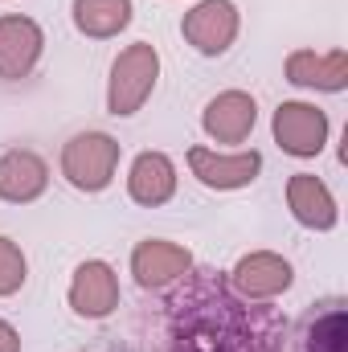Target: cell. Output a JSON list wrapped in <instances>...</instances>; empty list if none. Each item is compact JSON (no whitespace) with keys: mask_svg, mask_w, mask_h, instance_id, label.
I'll list each match as a JSON object with an SVG mask.
<instances>
[{"mask_svg":"<svg viewBox=\"0 0 348 352\" xmlns=\"http://www.w3.org/2000/svg\"><path fill=\"white\" fill-rule=\"evenodd\" d=\"M45 54V33L33 16L21 12H4L0 16V78L4 82H21L37 70Z\"/></svg>","mask_w":348,"mask_h":352,"instance_id":"obj_5","label":"cell"},{"mask_svg":"<svg viewBox=\"0 0 348 352\" xmlns=\"http://www.w3.org/2000/svg\"><path fill=\"white\" fill-rule=\"evenodd\" d=\"M127 197L144 209L168 205L176 197V164L164 152H140L127 168Z\"/></svg>","mask_w":348,"mask_h":352,"instance_id":"obj_14","label":"cell"},{"mask_svg":"<svg viewBox=\"0 0 348 352\" xmlns=\"http://www.w3.org/2000/svg\"><path fill=\"white\" fill-rule=\"evenodd\" d=\"M25 278H29V258H25V250H21L12 238L0 234V299L17 295V291L25 287Z\"/></svg>","mask_w":348,"mask_h":352,"instance_id":"obj_16","label":"cell"},{"mask_svg":"<svg viewBox=\"0 0 348 352\" xmlns=\"http://www.w3.org/2000/svg\"><path fill=\"white\" fill-rule=\"evenodd\" d=\"M0 352H21V332L8 320H0Z\"/></svg>","mask_w":348,"mask_h":352,"instance_id":"obj_18","label":"cell"},{"mask_svg":"<svg viewBox=\"0 0 348 352\" xmlns=\"http://www.w3.org/2000/svg\"><path fill=\"white\" fill-rule=\"evenodd\" d=\"M70 307L83 320H107L119 307V274L102 258H87L74 266L70 278Z\"/></svg>","mask_w":348,"mask_h":352,"instance_id":"obj_8","label":"cell"},{"mask_svg":"<svg viewBox=\"0 0 348 352\" xmlns=\"http://www.w3.org/2000/svg\"><path fill=\"white\" fill-rule=\"evenodd\" d=\"M287 209L303 230H316V234H328L340 221V205H336L332 188L316 173H295L287 180Z\"/></svg>","mask_w":348,"mask_h":352,"instance_id":"obj_10","label":"cell"},{"mask_svg":"<svg viewBox=\"0 0 348 352\" xmlns=\"http://www.w3.org/2000/svg\"><path fill=\"white\" fill-rule=\"evenodd\" d=\"M119 140L107 131H78L74 140H66L58 168L66 176V184H74L78 192H102L115 173H119Z\"/></svg>","mask_w":348,"mask_h":352,"instance_id":"obj_2","label":"cell"},{"mask_svg":"<svg viewBox=\"0 0 348 352\" xmlns=\"http://www.w3.org/2000/svg\"><path fill=\"white\" fill-rule=\"evenodd\" d=\"M238 29H242V12L234 0H197L180 21L184 41L205 58H221L238 41Z\"/></svg>","mask_w":348,"mask_h":352,"instance_id":"obj_4","label":"cell"},{"mask_svg":"<svg viewBox=\"0 0 348 352\" xmlns=\"http://www.w3.org/2000/svg\"><path fill=\"white\" fill-rule=\"evenodd\" d=\"M156 82H160V54H156V45L152 41H131L111 62L107 111L115 119H131L135 111H144V102L152 98Z\"/></svg>","mask_w":348,"mask_h":352,"instance_id":"obj_1","label":"cell"},{"mask_svg":"<svg viewBox=\"0 0 348 352\" xmlns=\"http://www.w3.org/2000/svg\"><path fill=\"white\" fill-rule=\"evenodd\" d=\"M287 82L303 90H324V94H340L348 87V54L345 50H328V54H316V50H291L287 62Z\"/></svg>","mask_w":348,"mask_h":352,"instance_id":"obj_11","label":"cell"},{"mask_svg":"<svg viewBox=\"0 0 348 352\" xmlns=\"http://www.w3.org/2000/svg\"><path fill=\"white\" fill-rule=\"evenodd\" d=\"M188 168L193 176L205 184V188H217V192H234V188H246L254 184L262 173V156L250 152H217V148H188Z\"/></svg>","mask_w":348,"mask_h":352,"instance_id":"obj_6","label":"cell"},{"mask_svg":"<svg viewBox=\"0 0 348 352\" xmlns=\"http://www.w3.org/2000/svg\"><path fill=\"white\" fill-rule=\"evenodd\" d=\"M230 283H234V291L242 299H274V295H283L295 283V270L274 250H250V254H242L234 263Z\"/></svg>","mask_w":348,"mask_h":352,"instance_id":"obj_9","label":"cell"},{"mask_svg":"<svg viewBox=\"0 0 348 352\" xmlns=\"http://www.w3.org/2000/svg\"><path fill=\"white\" fill-rule=\"evenodd\" d=\"M254 123H259V102L246 90H221L201 111V127L213 144H246Z\"/></svg>","mask_w":348,"mask_h":352,"instance_id":"obj_7","label":"cell"},{"mask_svg":"<svg viewBox=\"0 0 348 352\" xmlns=\"http://www.w3.org/2000/svg\"><path fill=\"white\" fill-rule=\"evenodd\" d=\"M188 270H193V254L184 246H176V242H164V238H148V242H140L131 250V274L148 291L168 287Z\"/></svg>","mask_w":348,"mask_h":352,"instance_id":"obj_12","label":"cell"},{"mask_svg":"<svg viewBox=\"0 0 348 352\" xmlns=\"http://www.w3.org/2000/svg\"><path fill=\"white\" fill-rule=\"evenodd\" d=\"M50 188V164L29 152V148H12L0 156V201L8 205H29Z\"/></svg>","mask_w":348,"mask_h":352,"instance_id":"obj_13","label":"cell"},{"mask_svg":"<svg viewBox=\"0 0 348 352\" xmlns=\"http://www.w3.org/2000/svg\"><path fill=\"white\" fill-rule=\"evenodd\" d=\"M131 16H135L131 0H74V29L94 41L119 37L131 25Z\"/></svg>","mask_w":348,"mask_h":352,"instance_id":"obj_15","label":"cell"},{"mask_svg":"<svg viewBox=\"0 0 348 352\" xmlns=\"http://www.w3.org/2000/svg\"><path fill=\"white\" fill-rule=\"evenodd\" d=\"M312 352H345V316L340 311H328V320L316 324Z\"/></svg>","mask_w":348,"mask_h":352,"instance_id":"obj_17","label":"cell"},{"mask_svg":"<svg viewBox=\"0 0 348 352\" xmlns=\"http://www.w3.org/2000/svg\"><path fill=\"white\" fill-rule=\"evenodd\" d=\"M270 131H274V144L287 156L312 160V156H320L328 148L332 123H328V115L316 102H279L274 119H270Z\"/></svg>","mask_w":348,"mask_h":352,"instance_id":"obj_3","label":"cell"}]
</instances>
